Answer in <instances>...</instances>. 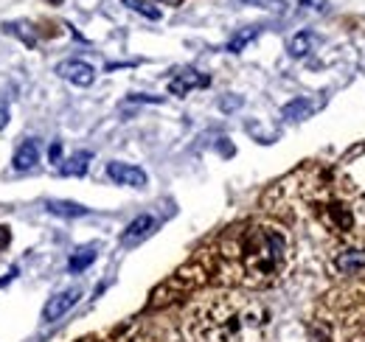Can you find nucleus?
<instances>
[{
    "mask_svg": "<svg viewBox=\"0 0 365 342\" xmlns=\"http://www.w3.org/2000/svg\"><path fill=\"white\" fill-rule=\"evenodd\" d=\"M301 6L304 9H315V12H326V0H301Z\"/></svg>",
    "mask_w": 365,
    "mask_h": 342,
    "instance_id": "a211bd4d",
    "label": "nucleus"
},
{
    "mask_svg": "<svg viewBox=\"0 0 365 342\" xmlns=\"http://www.w3.org/2000/svg\"><path fill=\"white\" fill-rule=\"evenodd\" d=\"M79 298H82V289H79V287H73V289H65V292L54 295V298L45 303V309H42V320H45V323H54V320L65 317L73 306L79 303Z\"/></svg>",
    "mask_w": 365,
    "mask_h": 342,
    "instance_id": "39448f33",
    "label": "nucleus"
},
{
    "mask_svg": "<svg viewBox=\"0 0 365 342\" xmlns=\"http://www.w3.org/2000/svg\"><path fill=\"white\" fill-rule=\"evenodd\" d=\"M332 266L340 275H359V272H365V228L351 230L348 236L340 239L332 255Z\"/></svg>",
    "mask_w": 365,
    "mask_h": 342,
    "instance_id": "20e7f679",
    "label": "nucleus"
},
{
    "mask_svg": "<svg viewBox=\"0 0 365 342\" xmlns=\"http://www.w3.org/2000/svg\"><path fill=\"white\" fill-rule=\"evenodd\" d=\"M96 261V247H79L76 253L70 255V261H67V269L70 272H85L90 264Z\"/></svg>",
    "mask_w": 365,
    "mask_h": 342,
    "instance_id": "2eb2a0df",
    "label": "nucleus"
},
{
    "mask_svg": "<svg viewBox=\"0 0 365 342\" xmlns=\"http://www.w3.org/2000/svg\"><path fill=\"white\" fill-rule=\"evenodd\" d=\"M155 219L149 216V214H143V216H138V219H132L129 222V228L124 230V236H121V244H127V247H132V244H138V241H143L146 236H149L152 230H155Z\"/></svg>",
    "mask_w": 365,
    "mask_h": 342,
    "instance_id": "1a4fd4ad",
    "label": "nucleus"
},
{
    "mask_svg": "<svg viewBox=\"0 0 365 342\" xmlns=\"http://www.w3.org/2000/svg\"><path fill=\"white\" fill-rule=\"evenodd\" d=\"M194 87H208V76H202L200 71H183L169 82V93L172 96H188Z\"/></svg>",
    "mask_w": 365,
    "mask_h": 342,
    "instance_id": "6e6552de",
    "label": "nucleus"
},
{
    "mask_svg": "<svg viewBox=\"0 0 365 342\" xmlns=\"http://www.w3.org/2000/svg\"><path fill=\"white\" fill-rule=\"evenodd\" d=\"M312 45H315V34H309V31H301V34H295V37L289 40L286 51H289V56L301 59V56H307V53L312 51Z\"/></svg>",
    "mask_w": 365,
    "mask_h": 342,
    "instance_id": "4468645a",
    "label": "nucleus"
},
{
    "mask_svg": "<svg viewBox=\"0 0 365 342\" xmlns=\"http://www.w3.org/2000/svg\"><path fill=\"white\" fill-rule=\"evenodd\" d=\"M6 121H9V107H6V104H0V129L6 126Z\"/></svg>",
    "mask_w": 365,
    "mask_h": 342,
    "instance_id": "4be33fe9",
    "label": "nucleus"
},
{
    "mask_svg": "<svg viewBox=\"0 0 365 342\" xmlns=\"http://www.w3.org/2000/svg\"><path fill=\"white\" fill-rule=\"evenodd\" d=\"M315 110H318V107H315L309 99H295V101H289L281 112H284V118H289V121H304V118H309Z\"/></svg>",
    "mask_w": 365,
    "mask_h": 342,
    "instance_id": "f8f14e48",
    "label": "nucleus"
},
{
    "mask_svg": "<svg viewBox=\"0 0 365 342\" xmlns=\"http://www.w3.org/2000/svg\"><path fill=\"white\" fill-rule=\"evenodd\" d=\"M318 342H365V281H348L321 295L312 311Z\"/></svg>",
    "mask_w": 365,
    "mask_h": 342,
    "instance_id": "7ed1b4c3",
    "label": "nucleus"
},
{
    "mask_svg": "<svg viewBox=\"0 0 365 342\" xmlns=\"http://www.w3.org/2000/svg\"><path fill=\"white\" fill-rule=\"evenodd\" d=\"M270 314L261 300L239 289H213L197 295L183 311L188 342H261Z\"/></svg>",
    "mask_w": 365,
    "mask_h": 342,
    "instance_id": "f03ea898",
    "label": "nucleus"
},
{
    "mask_svg": "<svg viewBox=\"0 0 365 342\" xmlns=\"http://www.w3.org/2000/svg\"><path fill=\"white\" fill-rule=\"evenodd\" d=\"M124 6H129L132 12H138V15H143V17H149V20H161V12L158 9H152L149 3H143V0H121Z\"/></svg>",
    "mask_w": 365,
    "mask_h": 342,
    "instance_id": "f3484780",
    "label": "nucleus"
},
{
    "mask_svg": "<svg viewBox=\"0 0 365 342\" xmlns=\"http://www.w3.org/2000/svg\"><path fill=\"white\" fill-rule=\"evenodd\" d=\"M51 3H62V0H51Z\"/></svg>",
    "mask_w": 365,
    "mask_h": 342,
    "instance_id": "b1692460",
    "label": "nucleus"
},
{
    "mask_svg": "<svg viewBox=\"0 0 365 342\" xmlns=\"http://www.w3.org/2000/svg\"><path fill=\"white\" fill-rule=\"evenodd\" d=\"M158 3H166V6H180L183 0H158Z\"/></svg>",
    "mask_w": 365,
    "mask_h": 342,
    "instance_id": "5701e85b",
    "label": "nucleus"
},
{
    "mask_svg": "<svg viewBox=\"0 0 365 342\" xmlns=\"http://www.w3.org/2000/svg\"><path fill=\"white\" fill-rule=\"evenodd\" d=\"M90 160H93V155H90V152H76L70 160H65V166H59V171H62V174H67V177H73V174L82 177V174L88 171Z\"/></svg>",
    "mask_w": 365,
    "mask_h": 342,
    "instance_id": "ddd939ff",
    "label": "nucleus"
},
{
    "mask_svg": "<svg viewBox=\"0 0 365 342\" xmlns=\"http://www.w3.org/2000/svg\"><path fill=\"white\" fill-rule=\"evenodd\" d=\"M248 3H261V6H267V9H275V12H281V0H248Z\"/></svg>",
    "mask_w": 365,
    "mask_h": 342,
    "instance_id": "aec40b11",
    "label": "nucleus"
},
{
    "mask_svg": "<svg viewBox=\"0 0 365 342\" xmlns=\"http://www.w3.org/2000/svg\"><path fill=\"white\" fill-rule=\"evenodd\" d=\"M15 169L17 171H29V169H34L37 163H40V146H37V141H23L20 144V149L15 152Z\"/></svg>",
    "mask_w": 365,
    "mask_h": 342,
    "instance_id": "9d476101",
    "label": "nucleus"
},
{
    "mask_svg": "<svg viewBox=\"0 0 365 342\" xmlns=\"http://www.w3.org/2000/svg\"><path fill=\"white\" fill-rule=\"evenodd\" d=\"M9 241H12V233H9V228H3V225H0V250H6V247H9Z\"/></svg>",
    "mask_w": 365,
    "mask_h": 342,
    "instance_id": "412c9836",
    "label": "nucleus"
},
{
    "mask_svg": "<svg viewBox=\"0 0 365 342\" xmlns=\"http://www.w3.org/2000/svg\"><path fill=\"white\" fill-rule=\"evenodd\" d=\"M48 160H51V163H62V144H59V141L51 144V149H48Z\"/></svg>",
    "mask_w": 365,
    "mask_h": 342,
    "instance_id": "6ab92c4d",
    "label": "nucleus"
},
{
    "mask_svg": "<svg viewBox=\"0 0 365 342\" xmlns=\"http://www.w3.org/2000/svg\"><path fill=\"white\" fill-rule=\"evenodd\" d=\"M256 37H259V28H256V26H250V28H242L236 37H231V42H228V51H231V53H239V51H245V48H248V45H250Z\"/></svg>",
    "mask_w": 365,
    "mask_h": 342,
    "instance_id": "dca6fc26",
    "label": "nucleus"
},
{
    "mask_svg": "<svg viewBox=\"0 0 365 342\" xmlns=\"http://www.w3.org/2000/svg\"><path fill=\"white\" fill-rule=\"evenodd\" d=\"M48 211L54 216H65V219H76V216H88L90 211L79 202H70V199H51L48 202Z\"/></svg>",
    "mask_w": 365,
    "mask_h": 342,
    "instance_id": "9b49d317",
    "label": "nucleus"
},
{
    "mask_svg": "<svg viewBox=\"0 0 365 342\" xmlns=\"http://www.w3.org/2000/svg\"><path fill=\"white\" fill-rule=\"evenodd\" d=\"M56 74L62 79H67L70 85H79V87H90L96 82V71H93V65L82 62V59H67L56 67Z\"/></svg>",
    "mask_w": 365,
    "mask_h": 342,
    "instance_id": "423d86ee",
    "label": "nucleus"
},
{
    "mask_svg": "<svg viewBox=\"0 0 365 342\" xmlns=\"http://www.w3.org/2000/svg\"><path fill=\"white\" fill-rule=\"evenodd\" d=\"M107 177L118 185H129V188H146V171L132 166V163H107Z\"/></svg>",
    "mask_w": 365,
    "mask_h": 342,
    "instance_id": "0eeeda50",
    "label": "nucleus"
},
{
    "mask_svg": "<svg viewBox=\"0 0 365 342\" xmlns=\"http://www.w3.org/2000/svg\"><path fill=\"white\" fill-rule=\"evenodd\" d=\"M292 264L295 241L284 225L273 219H245L216 239L208 272L225 287L270 289L289 275Z\"/></svg>",
    "mask_w": 365,
    "mask_h": 342,
    "instance_id": "f257e3e1",
    "label": "nucleus"
}]
</instances>
